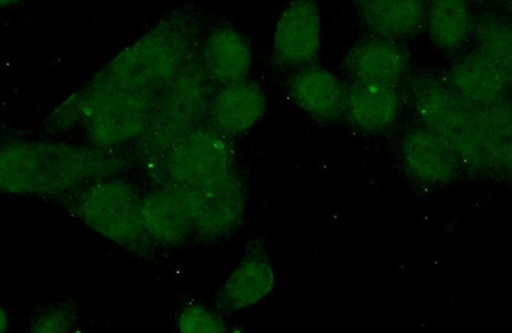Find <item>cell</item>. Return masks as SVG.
Masks as SVG:
<instances>
[{
  "instance_id": "6da1fadb",
  "label": "cell",
  "mask_w": 512,
  "mask_h": 333,
  "mask_svg": "<svg viewBox=\"0 0 512 333\" xmlns=\"http://www.w3.org/2000/svg\"><path fill=\"white\" fill-rule=\"evenodd\" d=\"M130 164L122 150L62 141H9L0 152V189L4 194L67 199L91 182L120 175Z\"/></svg>"
},
{
  "instance_id": "7a4b0ae2",
  "label": "cell",
  "mask_w": 512,
  "mask_h": 333,
  "mask_svg": "<svg viewBox=\"0 0 512 333\" xmlns=\"http://www.w3.org/2000/svg\"><path fill=\"white\" fill-rule=\"evenodd\" d=\"M203 29V17L195 8L175 9L123 48L84 88L93 93L160 91L198 57Z\"/></svg>"
},
{
  "instance_id": "3957f363",
  "label": "cell",
  "mask_w": 512,
  "mask_h": 333,
  "mask_svg": "<svg viewBox=\"0 0 512 333\" xmlns=\"http://www.w3.org/2000/svg\"><path fill=\"white\" fill-rule=\"evenodd\" d=\"M67 207L94 234L126 252L149 257L155 246L143 221V194L121 175L105 177L68 196Z\"/></svg>"
},
{
  "instance_id": "277c9868",
  "label": "cell",
  "mask_w": 512,
  "mask_h": 333,
  "mask_svg": "<svg viewBox=\"0 0 512 333\" xmlns=\"http://www.w3.org/2000/svg\"><path fill=\"white\" fill-rule=\"evenodd\" d=\"M217 86L209 79L198 57L158 94L148 126L135 144V154L152 171L164 154L208 120Z\"/></svg>"
},
{
  "instance_id": "5b68a950",
  "label": "cell",
  "mask_w": 512,
  "mask_h": 333,
  "mask_svg": "<svg viewBox=\"0 0 512 333\" xmlns=\"http://www.w3.org/2000/svg\"><path fill=\"white\" fill-rule=\"evenodd\" d=\"M409 98L423 125L438 132L470 171L492 173L477 107L465 102L447 81L432 75L414 77Z\"/></svg>"
},
{
  "instance_id": "8992f818",
  "label": "cell",
  "mask_w": 512,
  "mask_h": 333,
  "mask_svg": "<svg viewBox=\"0 0 512 333\" xmlns=\"http://www.w3.org/2000/svg\"><path fill=\"white\" fill-rule=\"evenodd\" d=\"M88 103L82 126L93 147L121 152L136 144L152 117L160 91L113 89L93 91L81 88Z\"/></svg>"
},
{
  "instance_id": "52a82bcc",
  "label": "cell",
  "mask_w": 512,
  "mask_h": 333,
  "mask_svg": "<svg viewBox=\"0 0 512 333\" xmlns=\"http://www.w3.org/2000/svg\"><path fill=\"white\" fill-rule=\"evenodd\" d=\"M235 168L233 139L204 122L178 140L149 173L154 182L189 186L216 179Z\"/></svg>"
},
{
  "instance_id": "ba28073f",
  "label": "cell",
  "mask_w": 512,
  "mask_h": 333,
  "mask_svg": "<svg viewBox=\"0 0 512 333\" xmlns=\"http://www.w3.org/2000/svg\"><path fill=\"white\" fill-rule=\"evenodd\" d=\"M177 187L189 209L192 237L218 243L240 230L248 209V189L237 168L216 179Z\"/></svg>"
},
{
  "instance_id": "9c48e42d",
  "label": "cell",
  "mask_w": 512,
  "mask_h": 333,
  "mask_svg": "<svg viewBox=\"0 0 512 333\" xmlns=\"http://www.w3.org/2000/svg\"><path fill=\"white\" fill-rule=\"evenodd\" d=\"M322 47V15L318 0H291L274 29L273 61L300 70L314 65Z\"/></svg>"
},
{
  "instance_id": "30bf717a",
  "label": "cell",
  "mask_w": 512,
  "mask_h": 333,
  "mask_svg": "<svg viewBox=\"0 0 512 333\" xmlns=\"http://www.w3.org/2000/svg\"><path fill=\"white\" fill-rule=\"evenodd\" d=\"M400 154L411 179L427 187L450 184L463 166L451 144L425 125L406 131L401 140Z\"/></svg>"
},
{
  "instance_id": "8fae6325",
  "label": "cell",
  "mask_w": 512,
  "mask_h": 333,
  "mask_svg": "<svg viewBox=\"0 0 512 333\" xmlns=\"http://www.w3.org/2000/svg\"><path fill=\"white\" fill-rule=\"evenodd\" d=\"M143 221L150 241L158 249H177L192 236V222L180 189L154 182L143 194Z\"/></svg>"
},
{
  "instance_id": "7c38bea8",
  "label": "cell",
  "mask_w": 512,
  "mask_h": 333,
  "mask_svg": "<svg viewBox=\"0 0 512 333\" xmlns=\"http://www.w3.org/2000/svg\"><path fill=\"white\" fill-rule=\"evenodd\" d=\"M276 287V271L263 245H250L232 269L218 294V304L226 312H244L267 299Z\"/></svg>"
},
{
  "instance_id": "4fadbf2b",
  "label": "cell",
  "mask_w": 512,
  "mask_h": 333,
  "mask_svg": "<svg viewBox=\"0 0 512 333\" xmlns=\"http://www.w3.org/2000/svg\"><path fill=\"white\" fill-rule=\"evenodd\" d=\"M267 111L268 100L262 86L246 79L217 88L207 121L224 135L235 139L259 125Z\"/></svg>"
},
{
  "instance_id": "5bb4252c",
  "label": "cell",
  "mask_w": 512,
  "mask_h": 333,
  "mask_svg": "<svg viewBox=\"0 0 512 333\" xmlns=\"http://www.w3.org/2000/svg\"><path fill=\"white\" fill-rule=\"evenodd\" d=\"M199 58L217 88L248 79L253 50L245 36L231 26L219 25L204 34Z\"/></svg>"
},
{
  "instance_id": "9a60e30c",
  "label": "cell",
  "mask_w": 512,
  "mask_h": 333,
  "mask_svg": "<svg viewBox=\"0 0 512 333\" xmlns=\"http://www.w3.org/2000/svg\"><path fill=\"white\" fill-rule=\"evenodd\" d=\"M402 106L404 100L397 86L352 81L346 88L344 116L364 134H382L399 120Z\"/></svg>"
},
{
  "instance_id": "2e32d148",
  "label": "cell",
  "mask_w": 512,
  "mask_h": 333,
  "mask_svg": "<svg viewBox=\"0 0 512 333\" xmlns=\"http://www.w3.org/2000/svg\"><path fill=\"white\" fill-rule=\"evenodd\" d=\"M352 81L399 85L410 70V54L400 41L370 38L354 45L345 58Z\"/></svg>"
},
{
  "instance_id": "e0dca14e",
  "label": "cell",
  "mask_w": 512,
  "mask_h": 333,
  "mask_svg": "<svg viewBox=\"0 0 512 333\" xmlns=\"http://www.w3.org/2000/svg\"><path fill=\"white\" fill-rule=\"evenodd\" d=\"M446 81L474 107L495 106L504 102L510 91L504 72L479 48L457 59Z\"/></svg>"
},
{
  "instance_id": "ac0fdd59",
  "label": "cell",
  "mask_w": 512,
  "mask_h": 333,
  "mask_svg": "<svg viewBox=\"0 0 512 333\" xmlns=\"http://www.w3.org/2000/svg\"><path fill=\"white\" fill-rule=\"evenodd\" d=\"M287 91L292 103L314 120L333 122L344 116L346 88L326 68L312 65L296 70Z\"/></svg>"
},
{
  "instance_id": "d6986e66",
  "label": "cell",
  "mask_w": 512,
  "mask_h": 333,
  "mask_svg": "<svg viewBox=\"0 0 512 333\" xmlns=\"http://www.w3.org/2000/svg\"><path fill=\"white\" fill-rule=\"evenodd\" d=\"M352 3L361 24L378 38L408 39L425 25L424 0H352Z\"/></svg>"
},
{
  "instance_id": "ffe728a7",
  "label": "cell",
  "mask_w": 512,
  "mask_h": 333,
  "mask_svg": "<svg viewBox=\"0 0 512 333\" xmlns=\"http://www.w3.org/2000/svg\"><path fill=\"white\" fill-rule=\"evenodd\" d=\"M429 38L437 48L454 52L473 34L474 20L464 0H431L425 16Z\"/></svg>"
},
{
  "instance_id": "44dd1931",
  "label": "cell",
  "mask_w": 512,
  "mask_h": 333,
  "mask_svg": "<svg viewBox=\"0 0 512 333\" xmlns=\"http://www.w3.org/2000/svg\"><path fill=\"white\" fill-rule=\"evenodd\" d=\"M477 109L492 173L505 176L512 182V102L506 99L495 106Z\"/></svg>"
},
{
  "instance_id": "7402d4cb",
  "label": "cell",
  "mask_w": 512,
  "mask_h": 333,
  "mask_svg": "<svg viewBox=\"0 0 512 333\" xmlns=\"http://www.w3.org/2000/svg\"><path fill=\"white\" fill-rule=\"evenodd\" d=\"M473 34L478 48L501 68L512 91V22L496 15H484L474 21Z\"/></svg>"
},
{
  "instance_id": "603a6c76",
  "label": "cell",
  "mask_w": 512,
  "mask_h": 333,
  "mask_svg": "<svg viewBox=\"0 0 512 333\" xmlns=\"http://www.w3.org/2000/svg\"><path fill=\"white\" fill-rule=\"evenodd\" d=\"M80 326L79 310L72 303H57L41 308L30 321V331L36 333L75 332Z\"/></svg>"
},
{
  "instance_id": "cb8c5ba5",
  "label": "cell",
  "mask_w": 512,
  "mask_h": 333,
  "mask_svg": "<svg viewBox=\"0 0 512 333\" xmlns=\"http://www.w3.org/2000/svg\"><path fill=\"white\" fill-rule=\"evenodd\" d=\"M88 113V103L81 89L72 93L49 114L44 130L50 135H62L82 125Z\"/></svg>"
},
{
  "instance_id": "d4e9b609",
  "label": "cell",
  "mask_w": 512,
  "mask_h": 333,
  "mask_svg": "<svg viewBox=\"0 0 512 333\" xmlns=\"http://www.w3.org/2000/svg\"><path fill=\"white\" fill-rule=\"evenodd\" d=\"M182 333H224L228 331L226 319L218 310L200 303L187 304L177 318Z\"/></svg>"
},
{
  "instance_id": "484cf974",
  "label": "cell",
  "mask_w": 512,
  "mask_h": 333,
  "mask_svg": "<svg viewBox=\"0 0 512 333\" xmlns=\"http://www.w3.org/2000/svg\"><path fill=\"white\" fill-rule=\"evenodd\" d=\"M9 327V318L6 309H2L0 313V332H6Z\"/></svg>"
},
{
  "instance_id": "4316f807",
  "label": "cell",
  "mask_w": 512,
  "mask_h": 333,
  "mask_svg": "<svg viewBox=\"0 0 512 333\" xmlns=\"http://www.w3.org/2000/svg\"><path fill=\"white\" fill-rule=\"evenodd\" d=\"M21 0H0V4H2V8H8L16 6V4L20 3Z\"/></svg>"
},
{
  "instance_id": "83f0119b",
  "label": "cell",
  "mask_w": 512,
  "mask_h": 333,
  "mask_svg": "<svg viewBox=\"0 0 512 333\" xmlns=\"http://www.w3.org/2000/svg\"><path fill=\"white\" fill-rule=\"evenodd\" d=\"M464 2H466V3H470V2H480V0H464Z\"/></svg>"
}]
</instances>
